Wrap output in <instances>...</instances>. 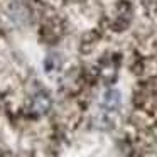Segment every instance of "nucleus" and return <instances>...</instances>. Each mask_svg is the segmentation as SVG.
Masks as SVG:
<instances>
[{
    "instance_id": "1",
    "label": "nucleus",
    "mask_w": 157,
    "mask_h": 157,
    "mask_svg": "<svg viewBox=\"0 0 157 157\" xmlns=\"http://www.w3.org/2000/svg\"><path fill=\"white\" fill-rule=\"evenodd\" d=\"M32 112L37 113V115H44L49 108H51V98L46 93H37V95L32 98Z\"/></svg>"
},
{
    "instance_id": "2",
    "label": "nucleus",
    "mask_w": 157,
    "mask_h": 157,
    "mask_svg": "<svg viewBox=\"0 0 157 157\" xmlns=\"http://www.w3.org/2000/svg\"><path fill=\"white\" fill-rule=\"evenodd\" d=\"M101 103H103V106H105V110H110V112L117 110L120 106V103H122L120 91H117V90H108V91H105Z\"/></svg>"
}]
</instances>
